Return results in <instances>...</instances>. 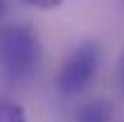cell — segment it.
<instances>
[{"label": "cell", "mask_w": 124, "mask_h": 122, "mask_svg": "<svg viewBox=\"0 0 124 122\" xmlns=\"http://www.w3.org/2000/svg\"><path fill=\"white\" fill-rule=\"evenodd\" d=\"M31 7H38V10H57L64 0H24Z\"/></svg>", "instance_id": "cell-5"}, {"label": "cell", "mask_w": 124, "mask_h": 122, "mask_svg": "<svg viewBox=\"0 0 124 122\" xmlns=\"http://www.w3.org/2000/svg\"><path fill=\"white\" fill-rule=\"evenodd\" d=\"M0 122H29L26 110L12 98H0Z\"/></svg>", "instance_id": "cell-4"}, {"label": "cell", "mask_w": 124, "mask_h": 122, "mask_svg": "<svg viewBox=\"0 0 124 122\" xmlns=\"http://www.w3.org/2000/svg\"><path fill=\"white\" fill-rule=\"evenodd\" d=\"M100 60H103V50L98 41H81L79 46H74L57 70V77H55L57 93L64 98H72L86 91L98 74Z\"/></svg>", "instance_id": "cell-2"}, {"label": "cell", "mask_w": 124, "mask_h": 122, "mask_svg": "<svg viewBox=\"0 0 124 122\" xmlns=\"http://www.w3.org/2000/svg\"><path fill=\"white\" fill-rule=\"evenodd\" d=\"M115 108L108 98H93L77 110L74 122H112Z\"/></svg>", "instance_id": "cell-3"}, {"label": "cell", "mask_w": 124, "mask_h": 122, "mask_svg": "<svg viewBox=\"0 0 124 122\" xmlns=\"http://www.w3.org/2000/svg\"><path fill=\"white\" fill-rule=\"evenodd\" d=\"M5 12H7V2H5V0H0V19H2Z\"/></svg>", "instance_id": "cell-7"}, {"label": "cell", "mask_w": 124, "mask_h": 122, "mask_svg": "<svg viewBox=\"0 0 124 122\" xmlns=\"http://www.w3.org/2000/svg\"><path fill=\"white\" fill-rule=\"evenodd\" d=\"M119 81H122V89H124V50L119 53Z\"/></svg>", "instance_id": "cell-6"}, {"label": "cell", "mask_w": 124, "mask_h": 122, "mask_svg": "<svg viewBox=\"0 0 124 122\" xmlns=\"http://www.w3.org/2000/svg\"><path fill=\"white\" fill-rule=\"evenodd\" d=\"M41 62V38L29 24L0 26V65L12 81H26Z\"/></svg>", "instance_id": "cell-1"}]
</instances>
